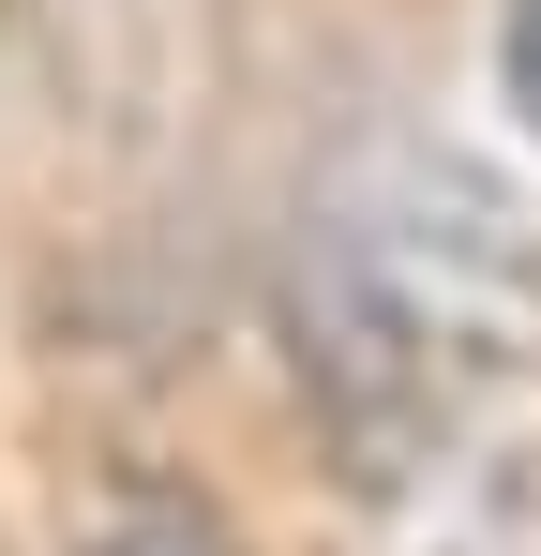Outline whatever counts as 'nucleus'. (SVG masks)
<instances>
[{
  "label": "nucleus",
  "mask_w": 541,
  "mask_h": 556,
  "mask_svg": "<svg viewBox=\"0 0 541 556\" xmlns=\"http://www.w3.org/2000/svg\"><path fill=\"white\" fill-rule=\"evenodd\" d=\"M90 556H241V542H211L196 511H121V527H105Z\"/></svg>",
  "instance_id": "obj_2"
},
{
  "label": "nucleus",
  "mask_w": 541,
  "mask_h": 556,
  "mask_svg": "<svg viewBox=\"0 0 541 556\" xmlns=\"http://www.w3.org/2000/svg\"><path fill=\"white\" fill-rule=\"evenodd\" d=\"M496 61H512V105H527V136H541V0L496 15Z\"/></svg>",
  "instance_id": "obj_3"
},
{
  "label": "nucleus",
  "mask_w": 541,
  "mask_h": 556,
  "mask_svg": "<svg viewBox=\"0 0 541 556\" xmlns=\"http://www.w3.org/2000/svg\"><path fill=\"white\" fill-rule=\"evenodd\" d=\"M331 301L391 362L541 376V226L451 151H376L331 211Z\"/></svg>",
  "instance_id": "obj_1"
}]
</instances>
